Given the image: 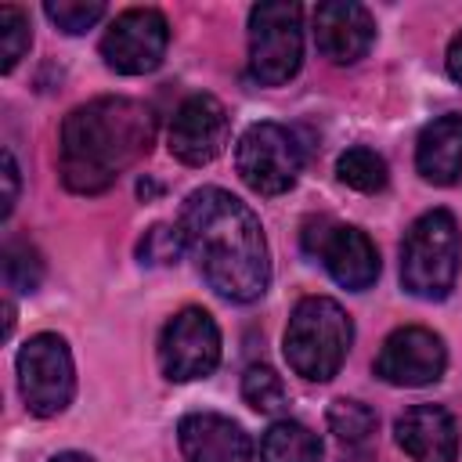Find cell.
Listing matches in <instances>:
<instances>
[{
	"mask_svg": "<svg viewBox=\"0 0 462 462\" xmlns=\"http://www.w3.org/2000/svg\"><path fill=\"white\" fill-rule=\"evenodd\" d=\"M303 61L300 4L263 0L249 11V76L263 87L289 83Z\"/></svg>",
	"mask_w": 462,
	"mask_h": 462,
	"instance_id": "5b68a950",
	"label": "cell"
},
{
	"mask_svg": "<svg viewBox=\"0 0 462 462\" xmlns=\"http://www.w3.org/2000/svg\"><path fill=\"white\" fill-rule=\"evenodd\" d=\"M242 401L253 408V411H263V415H278L285 404H289V393H285V383L274 368L267 365H249L245 375H242Z\"/></svg>",
	"mask_w": 462,
	"mask_h": 462,
	"instance_id": "d6986e66",
	"label": "cell"
},
{
	"mask_svg": "<svg viewBox=\"0 0 462 462\" xmlns=\"http://www.w3.org/2000/svg\"><path fill=\"white\" fill-rule=\"evenodd\" d=\"M155 137V119L148 105L134 97H94L72 108L61 123L58 170L69 191L101 195L119 173L148 155Z\"/></svg>",
	"mask_w": 462,
	"mask_h": 462,
	"instance_id": "7a4b0ae2",
	"label": "cell"
},
{
	"mask_svg": "<svg viewBox=\"0 0 462 462\" xmlns=\"http://www.w3.org/2000/svg\"><path fill=\"white\" fill-rule=\"evenodd\" d=\"M43 14L69 36H79L87 32L94 22H101L105 14V4L101 0H47L43 4Z\"/></svg>",
	"mask_w": 462,
	"mask_h": 462,
	"instance_id": "cb8c5ba5",
	"label": "cell"
},
{
	"mask_svg": "<svg viewBox=\"0 0 462 462\" xmlns=\"http://www.w3.org/2000/svg\"><path fill=\"white\" fill-rule=\"evenodd\" d=\"M227 144V112L213 94H191L170 119V152L184 166L213 162Z\"/></svg>",
	"mask_w": 462,
	"mask_h": 462,
	"instance_id": "7c38bea8",
	"label": "cell"
},
{
	"mask_svg": "<svg viewBox=\"0 0 462 462\" xmlns=\"http://www.w3.org/2000/svg\"><path fill=\"white\" fill-rule=\"evenodd\" d=\"M18 202V162L11 155V148H4V206H0V217L7 220L11 209Z\"/></svg>",
	"mask_w": 462,
	"mask_h": 462,
	"instance_id": "d4e9b609",
	"label": "cell"
},
{
	"mask_svg": "<svg viewBox=\"0 0 462 462\" xmlns=\"http://www.w3.org/2000/svg\"><path fill=\"white\" fill-rule=\"evenodd\" d=\"M220 365V328L209 310L184 307L159 336V368L173 383L206 379Z\"/></svg>",
	"mask_w": 462,
	"mask_h": 462,
	"instance_id": "ba28073f",
	"label": "cell"
},
{
	"mask_svg": "<svg viewBox=\"0 0 462 462\" xmlns=\"http://www.w3.org/2000/svg\"><path fill=\"white\" fill-rule=\"evenodd\" d=\"M448 76H451L455 83H462V32L448 43Z\"/></svg>",
	"mask_w": 462,
	"mask_h": 462,
	"instance_id": "484cf974",
	"label": "cell"
},
{
	"mask_svg": "<svg viewBox=\"0 0 462 462\" xmlns=\"http://www.w3.org/2000/svg\"><path fill=\"white\" fill-rule=\"evenodd\" d=\"M51 462H94V458L83 455V451H61V455H54Z\"/></svg>",
	"mask_w": 462,
	"mask_h": 462,
	"instance_id": "4316f807",
	"label": "cell"
},
{
	"mask_svg": "<svg viewBox=\"0 0 462 462\" xmlns=\"http://www.w3.org/2000/svg\"><path fill=\"white\" fill-rule=\"evenodd\" d=\"M336 177H339L346 188L361 191V195H375V191L386 188L390 170H386V159H383L379 152L357 144V148H346V152L339 155V162H336Z\"/></svg>",
	"mask_w": 462,
	"mask_h": 462,
	"instance_id": "ac0fdd59",
	"label": "cell"
},
{
	"mask_svg": "<svg viewBox=\"0 0 462 462\" xmlns=\"http://www.w3.org/2000/svg\"><path fill=\"white\" fill-rule=\"evenodd\" d=\"M415 170L430 184H455L462 177V116H437L422 126L415 144Z\"/></svg>",
	"mask_w": 462,
	"mask_h": 462,
	"instance_id": "2e32d148",
	"label": "cell"
},
{
	"mask_svg": "<svg viewBox=\"0 0 462 462\" xmlns=\"http://www.w3.org/2000/svg\"><path fill=\"white\" fill-rule=\"evenodd\" d=\"M177 444L184 462H249V433L217 411H191L177 422Z\"/></svg>",
	"mask_w": 462,
	"mask_h": 462,
	"instance_id": "5bb4252c",
	"label": "cell"
},
{
	"mask_svg": "<svg viewBox=\"0 0 462 462\" xmlns=\"http://www.w3.org/2000/svg\"><path fill=\"white\" fill-rule=\"evenodd\" d=\"M343 462H372L368 455H350V458H343Z\"/></svg>",
	"mask_w": 462,
	"mask_h": 462,
	"instance_id": "83f0119b",
	"label": "cell"
},
{
	"mask_svg": "<svg viewBox=\"0 0 462 462\" xmlns=\"http://www.w3.org/2000/svg\"><path fill=\"white\" fill-rule=\"evenodd\" d=\"M314 43L332 65H354L375 43V22L354 0H325L314 7Z\"/></svg>",
	"mask_w": 462,
	"mask_h": 462,
	"instance_id": "4fadbf2b",
	"label": "cell"
},
{
	"mask_svg": "<svg viewBox=\"0 0 462 462\" xmlns=\"http://www.w3.org/2000/svg\"><path fill=\"white\" fill-rule=\"evenodd\" d=\"M303 249L325 263V271L332 274L336 285H343L350 292H361V289L375 285V278H379V253L361 227L332 224L325 217L310 220L303 231Z\"/></svg>",
	"mask_w": 462,
	"mask_h": 462,
	"instance_id": "9c48e42d",
	"label": "cell"
},
{
	"mask_svg": "<svg viewBox=\"0 0 462 462\" xmlns=\"http://www.w3.org/2000/svg\"><path fill=\"white\" fill-rule=\"evenodd\" d=\"M328 430L350 444V448H361L372 433H375V411L361 401H350V397H339L328 404Z\"/></svg>",
	"mask_w": 462,
	"mask_h": 462,
	"instance_id": "ffe728a7",
	"label": "cell"
},
{
	"mask_svg": "<svg viewBox=\"0 0 462 462\" xmlns=\"http://www.w3.org/2000/svg\"><path fill=\"white\" fill-rule=\"evenodd\" d=\"M29 43H32L29 18H25L18 7L4 4V7H0V69H4V72H11V69L25 58Z\"/></svg>",
	"mask_w": 462,
	"mask_h": 462,
	"instance_id": "603a6c76",
	"label": "cell"
},
{
	"mask_svg": "<svg viewBox=\"0 0 462 462\" xmlns=\"http://www.w3.org/2000/svg\"><path fill=\"white\" fill-rule=\"evenodd\" d=\"M397 444L415 462H455L458 458V426L440 404H411L397 419Z\"/></svg>",
	"mask_w": 462,
	"mask_h": 462,
	"instance_id": "9a60e30c",
	"label": "cell"
},
{
	"mask_svg": "<svg viewBox=\"0 0 462 462\" xmlns=\"http://www.w3.org/2000/svg\"><path fill=\"white\" fill-rule=\"evenodd\" d=\"M260 458L263 462H321V440L303 422L278 419L260 440Z\"/></svg>",
	"mask_w": 462,
	"mask_h": 462,
	"instance_id": "e0dca14e",
	"label": "cell"
},
{
	"mask_svg": "<svg viewBox=\"0 0 462 462\" xmlns=\"http://www.w3.org/2000/svg\"><path fill=\"white\" fill-rule=\"evenodd\" d=\"M350 339H354L350 314L328 296H307L289 314L282 350L296 375L310 383H328L343 368Z\"/></svg>",
	"mask_w": 462,
	"mask_h": 462,
	"instance_id": "3957f363",
	"label": "cell"
},
{
	"mask_svg": "<svg viewBox=\"0 0 462 462\" xmlns=\"http://www.w3.org/2000/svg\"><path fill=\"white\" fill-rule=\"evenodd\" d=\"M4 278L14 292H36L43 282V260L29 242H7L4 249Z\"/></svg>",
	"mask_w": 462,
	"mask_h": 462,
	"instance_id": "44dd1931",
	"label": "cell"
},
{
	"mask_svg": "<svg viewBox=\"0 0 462 462\" xmlns=\"http://www.w3.org/2000/svg\"><path fill=\"white\" fill-rule=\"evenodd\" d=\"M18 390L25 408L40 419L61 415L72 404L76 368H72L69 343L61 336L40 332L18 350Z\"/></svg>",
	"mask_w": 462,
	"mask_h": 462,
	"instance_id": "8992f818",
	"label": "cell"
},
{
	"mask_svg": "<svg viewBox=\"0 0 462 462\" xmlns=\"http://www.w3.org/2000/svg\"><path fill=\"white\" fill-rule=\"evenodd\" d=\"M170 43V25L155 7L123 11L101 36V58L119 76H144L159 69Z\"/></svg>",
	"mask_w": 462,
	"mask_h": 462,
	"instance_id": "30bf717a",
	"label": "cell"
},
{
	"mask_svg": "<svg viewBox=\"0 0 462 462\" xmlns=\"http://www.w3.org/2000/svg\"><path fill=\"white\" fill-rule=\"evenodd\" d=\"M188 253L209 289L235 303H253L267 292L271 256L256 213L224 188H199L180 209Z\"/></svg>",
	"mask_w": 462,
	"mask_h": 462,
	"instance_id": "6da1fadb",
	"label": "cell"
},
{
	"mask_svg": "<svg viewBox=\"0 0 462 462\" xmlns=\"http://www.w3.org/2000/svg\"><path fill=\"white\" fill-rule=\"evenodd\" d=\"M462 235L448 209L422 213L401 242V282L419 300H444L455 289Z\"/></svg>",
	"mask_w": 462,
	"mask_h": 462,
	"instance_id": "277c9868",
	"label": "cell"
},
{
	"mask_svg": "<svg viewBox=\"0 0 462 462\" xmlns=\"http://www.w3.org/2000/svg\"><path fill=\"white\" fill-rule=\"evenodd\" d=\"M235 166H238V177L256 195H282L296 184V177L303 170V148L296 144V137L285 126L253 123L238 137Z\"/></svg>",
	"mask_w": 462,
	"mask_h": 462,
	"instance_id": "52a82bcc",
	"label": "cell"
},
{
	"mask_svg": "<svg viewBox=\"0 0 462 462\" xmlns=\"http://www.w3.org/2000/svg\"><path fill=\"white\" fill-rule=\"evenodd\" d=\"M180 253H188V242H184V231L173 227V224H155V227H148L144 238L137 242V260H141V263H152V267L177 263Z\"/></svg>",
	"mask_w": 462,
	"mask_h": 462,
	"instance_id": "7402d4cb",
	"label": "cell"
},
{
	"mask_svg": "<svg viewBox=\"0 0 462 462\" xmlns=\"http://www.w3.org/2000/svg\"><path fill=\"white\" fill-rule=\"evenodd\" d=\"M448 350L444 339L422 325H404L386 336L375 357V375L390 386H430L444 375Z\"/></svg>",
	"mask_w": 462,
	"mask_h": 462,
	"instance_id": "8fae6325",
	"label": "cell"
}]
</instances>
